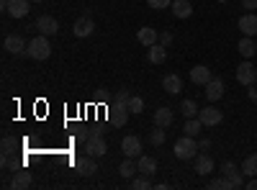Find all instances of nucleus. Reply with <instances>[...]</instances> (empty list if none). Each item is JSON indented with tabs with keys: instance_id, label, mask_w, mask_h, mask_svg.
Segmentation results:
<instances>
[{
	"instance_id": "393cba45",
	"label": "nucleus",
	"mask_w": 257,
	"mask_h": 190,
	"mask_svg": "<svg viewBox=\"0 0 257 190\" xmlns=\"http://www.w3.org/2000/svg\"><path fill=\"white\" fill-rule=\"evenodd\" d=\"M149 62H152V65H162V62L167 59V49H165V44H152L149 47Z\"/></svg>"
},
{
	"instance_id": "7ed1b4c3",
	"label": "nucleus",
	"mask_w": 257,
	"mask_h": 190,
	"mask_svg": "<svg viewBox=\"0 0 257 190\" xmlns=\"http://www.w3.org/2000/svg\"><path fill=\"white\" fill-rule=\"evenodd\" d=\"M82 149H85V154H90V157H103L105 152H108V144H105V139L100 136V131H90L88 141L82 144Z\"/></svg>"
},
{
	"instance_id": "b1692460",
	"label": "nucleus",
	"mask_w": 257,
	"mask_h": 190,
	"mask_svg": "<svg viewBox=\"0 0 257 190\" xmlns=\"http://www.w3.org/2000/svg\"><path fill=\"white\" fill-rule=\"evenodd\" d=\"M118 175L126 177V180H132L134 175H139V164H137L132 157H126V159L121 162V167H118Z\"/></svg>"
},
{
	"instance_id": "58836bf2",
	"label": "nucleus",
	"mask_w": 257,
	"mask_h": 190,
	"mask_svg": "<svg viewBox=\"0 0 257 190\" xmlns=\"http://www.w3.org/2000/svg\"><path fill=\"white\" fill-rule=\"evenodd\" d=\"M160 44L170 47V44H173V34H170V31H162V34H160Z\"/></svg>"
},
{
	"instance_id": "f704fd0d",
	"label": "nucleus",
	"mask_w": 257,
	"mask_h": 190,
	"mask_svg": "<svg viewBox=\"0 0 257 190\" xmlns=\"http://www.w3.org/2000/svg\"><path fill=\"white\" fill-rule=\"evenodd\" d=\"M234 172H239V167H237V164H234V162H231V159H229V162H224V164H221V175H226V177H231V175H234Z\"/></svg>"
},
{
	"instance_id": "dca6fc26",
	"label": "nucleus",
	"mask_w": 257,
	"mask_h": 190,
	"mask_svg": "<svg viewBox=\"0 0 257 190\" xmlns=\"http://www.w3.org/2000/svg\"><path fill=\"white\" fill-rule=\"evenodd\" d=\"M211 77H213V72L206 67V65H196V67H193L190 70V80L193 82H196V85H208V82H211Z\"/></svg>"
},
{
	"instance_id": "6e6552de",
	"label": "nucleus",
	"mask_w": 257,
	"mask_h": 190,
	"mask_svg": "<svg viewBox=\"0 0 257 190\" xmlns=\"http://www.w3.org/2000/svg\"><path fill=\"white\" fill-rule=\"evenodd\" d=\"M39 34H44V36H54L57 31H59V21L54 18V16H41L39 21H36V26H34Z\"/></svg>"
},
{
	"instance_id": "bb28decb",
	"label": "nucleus",
	"mask_w": 257,
	"mask_h": 190,
	"mask_svg": "<svg viewBox=\"0 0 257 190\" xmlns=\"http://www.w3.org/2000/svg\"><path fill=\"white\" fill-rule=\"evenodd\" d=\"M201 129H203V123H201V118H188L185 121V126H183V131L188 134V136H201Z\"/></svg>"
},
{
	"instance_id": "c03bdc74",
	"label": "nucleus",
	"mask_w": 257,
	"mask_h": 190,
	"mask_svg": "<svg viewBox=\"0 0 257 190\" xmlns=\"http://www.w3.org/2000/svg\"><path fill=\"white\" fill-rule=\"evenodd\" d=\"M0 6H3V8H8V0H0Z\"/></svg>"
},
{
	"instance_id": "423d86ee",
	"label": "nucleus",
	"mask_w": 257,
	"mask_h": 190,
	"mask_svg": "<svg viewBox=\"0 0 257 190\" xmlns=\"http://www.w3.org/2000/svg\"><path fill=\"white\" fill-rule=\"evenodd\" d=\"M198 118H201V123L203 126H219L221 121H224V113L219 111V108H213V105H206V108H201V113H198Z\"/></svg>"
},
{
	"instance_id": "9b49d317",
	"label": "nucleus",
	"mask_w": 257,
	"mask_h": 190,
	"mask_svg": "<svg viewBox=\"0 0 257 190\" xmlns=\"http://www.w3.org/2000/svg\"><path fill=\"white\" fill-rule=\"evenodd\" d=\"M3 47H6V52H11V54H26V41H24V36H18V34H8L6 36V41H3Z\"/></svg>"
},
{
	"instance_id": "f257e3e1",
	"label": "nucleus",
	"mask_w": 257,
	"mask_h": 190,
	"mask_svg": "<svg viewBox=\"0 0 257 190\" xmlns=\"http://www.w3.org/2000/svg\"><path fill=\"white\" fill-rule=\"evenodd\" d=\"M26 54H29L31 59H36V62L47 59V57L52 54V44H49V39H47L44 34L34 36V39L29 41V47H26Z\"/></svg>"
},
{
	"instance_id": "a878e982",
	"label": "nucleus",
	"mask_w": 257,
	"mask_h": 190,
	"mask_svg": "<svg viewBox=\"0 0 257 190\" xmlns=\"http://www.w3.org/2000/svg\"><path fill=\"white\" fill-rule=\"evenodd\" d=\"M180 113H183L185 118H196V116L201 113V108H198V103H196V100H190V98H188V100L180 103Z\"/></svg>"
},
{
	"instance_id": "a19ab883",
	"label": "nucleus",
	"mask_w": 257,
	"mask_h": 190,
	"mask_svg": "<svg viewBox=\"0 0 257 190\" xmlns=\"http://www.w3.org/2000/svg\"><path fill=\"white\" fill-rule=\"evenodd\" d=\"M249 100H257V88L249 85Z\"/></svg>"
},
{
	"instance_id": "4468645a",
	"label": "nucleus",
	"mask_w": 257,
	"mask_h": 190,
	"mask_svg": "<svg viewBox=\"0 0 257 190\" xmlns=\"http://www.w3.org/2000/svg\"><path fill=\"white\" fill-rule=\"evenodd\" d=\"M31 182H34V177H31V172L26 170V167H21L18 172H13V180H11V187L13 190H26V187H31Z\"/></svg>"
},
{
	"instance_id": "37998d69",
	"label": "nucleus",
	"mask_w": 257,
	"mask_h": 190,
	"mask_svg": "<svg viewBox=\"0 0 257 190\" xmlns=\"http://www.w3.org/2000/svg\"><path fill=\"white\" fill-rule=\"evenodd\" d=\"M198 146H201V149H208V146H211V141H208V139H201V144H198Z\"/></svg>"
},
{
	"instance_id": "9d476101",
	"label": "nucleus",
	"mask_w": 257,
	"mask_h": 190,
	"mask_svg": "<svg viewBox=\"0 0 257 190\" xmlns=\"http://www.w3.org/2000/svg\"><path fill=\"white\" fill-rule=\"evenodd\" d=\"M72 31H75V36H77V39H85V36H90V34L95 31V21H93L90 16H82V18H77V21H75Z\"/></svg>"
},
{
	"instance_id": "aec40b11",
	"label": "nucleus",
	"mask_w": 257,
	"mask_h": 190,
	"mask_svg": "<svg viewBox=\"0 0 257 190\" xmlns=\"http://www.w3.org/2000/svg\"><path fill=\"white\" fill-rule=\"evenodd\" d=\"M108 118H111L113 126H123L126 118H128V108H126V105H121V103H113V108L108 111Z\"/></svg>"
},
{
	"instance_id": "5701e85b",
	"label": "nucleus",
	"mask_w": 257,
	"mask_h": 190,
	"mask_svg": "<svg viewBox=\"0 0 257 190\" xmlns=\"http://www.w3.org/2000/svg\"><path fill=\"white\" fill-rule=\"evenodd\" d=\"M173 16L175 18H188V16H193V3L190 0H173Z\"/></svg>"
},
{
	"instance_id": "6ab92c4d",
	"label": "nucleus",
	"mask_w": 257,
	"mask_h": 190,
	"mask_svg": "<svg viewBox=\"0 0 257 190\" xmlns=\"http://www.w3.org/2000/svg\"><path fill=\"white\" fill-rule=\"evenodd\" d=\"M137 39H139V44H144V47L149 49V47H152V44H157V39H160V34H157V29H152V26H144V29H139Z\"/></svg>"
},
{
	"instance_id": "0eeeda50",
	"label": "nucleus",
	"mask_w": 257,
	"mask_h": 190,
	"mask_svg": "<svg viewBox=\"0 0 257 190\" xmlns=\"http://www.w3.org/2000/svg\"><path fill=\"white\" fill-rule=\"evenodd\" d=\"M239 31H242V36H257V16H254V11H247L244 16H239Z\"/></svg>"
},
{
	"instance_id": "7c9ffc66",
	"label": "nucleus",
	"mask_w": 257,
	"mask_h": 190,
	"mask_svg": "<svg viewBox=\"0 0 257 190\" xmlns=\"http://www.w3.org/2000/svg\"><path fill=\"white\" fill-rule=\"evenodd\" d=\"M126 108H128V113H142L144 111V100L139 95H132V98H128V103H126Z\"/></svg>"
},
{
	"instance_id": "4be33fe9",
	"label": "nucleus",
	"mask_w": 257,
	"mask_h": 190,
	"mask_svg": "<svg viewBox=\"0 0 257 190\" xmlns=\"http://www.w3.org/2000/svg\"><path fill=\"white\" fill-rule=\"evenodd\" d=\"M175 121V116H173V108H167V105H162V108H157L155 111V126H162V129H167L170 123Z\"/></svg>"
},
{
	"instance_id": "c756f323",
	"label": "nucleus",
	"mask_w": 257,
	"mask_h": 190,
	"mask_svg": "<svg viewBox=\"0 0 257 190\" xmlns=\"http://www.w3.org/2000/svg\"><path fill=\"white\" fill-rule=\"evenodd\" d=\"M0 149H3V154H16V149H18V141L13 139V136H3V144H0Z\"/></svg>"
},
{
	"instance_id": "79ce46f5",
	"label": "nucleus",
	"mask_w": 257,
	"mask_h": 190,
	"mask_svg": "<svg viewBox=\"0 0 257 190\" xmlns=\"http://www.w3.org/2000/svg\"><path fill=\"white\" fill-rule=\"evenodd\" d=\"M244 187H249V190H257V177H252V180H249Z\"/></svg>"
},
{
	"instance_id": "2f4dec72",
	"label": "nucleus",
	"mask_w": 257,
	"mask_h": 190,
	"mask_svg": "<svg viewBox=\"0 0 257 190\" xmlns=\"http://www.w3.org/2000/svg\"><path fill=\"white\" fill-rule=\"evenodd\" d=\"M132 187H134V190H147V187H152V182H149V177H147V175H142V172H139V177H134V180H132Z\"/></svg>"
},
{
	"instance_id": "ddd939ff",
	"label": "nucleus",
	"mask_w": 257,
	"mask_h": 190,
	"mask_svg": "<svg viewBox=\"0 0 257 190\" xmlns=\"http://www.w3.org/2000/svg\"><path fill=\"white\" fill-rule=\"evenodd\" d=\"M224 80L221 77H211V82L206 85V98L211 100V103H216V100H221V95H224Z\"/></svg>"
},
{
	"instance_id": "412c9836",
	"label": "nucleus",
	"mask_w": 257,
	"mask_h": 190,
	"mask_svg": "<svg viewBox=\"0 0 257 190\" xmlns=\"http://www.w3.org/2000/svg\"><path fill=\"white\" fill-rule=\"evenodd\" d=\"M237 49H239V54H242L244 59H252V57L257 54V44H254L252 36H242L239 44H237Z\"/></svg>"
},
{
	"instance_id": "e433bc0d",
	"label": "nucleus",
	"mask_w": 257,
	"mask_h": 190,
	"mask_svg": "<svg viewBox=\"0 0 257 190\" xmlns=\"http://www.w3.org/2000/svg\"><path fill=\"white\" fill-rule=\"evenodd\" d=\"M128 98H132V93H128V90H118V93H116V98H113V103L126 105V103H128Z\"/></svg>"
},
{
	"instance_id": "a18cd8bd",
	"label": "nucleus",
	"mask_w": 257,
	"mask_h": 190,
	"mask_svg": "<svg viewBox=\"0 0 257 190\" xmlns=\"http://www.w3.org/2000/svg\"><path fill=\"white\" fill-rule=\"evenodd\" d=\"M31 3H41V0H31Z\"/></svg>"
},
{
	"instance_id": "f8f14e48",
	"label": "nucleus",
	"mask_w": 257,
	"mask_h": 190,
	"mask_svg": "<svg viewBox=\"0 0 257 190\" xmlns=\"http://www.w3.org/2000/svg\"><path fill=\"white\" fill-rule=\"evenodd\" d=\"M31 6V0H8V8H6V13L11 16V18H24V16H29V8Z\"/></svg>"
},
{
	"instance_id": "39448f33",
	"label": "nucleus",
	"mask_w": 257,
	"mask_h": 190,
	"mask_svg": "<svg viewBox=\"0 0 257 190\" xmlns=\"http://www.w3.org/2000/svg\"><path fill=\"white\" fill-rule=\"evenodd\" d=\"M254 80H257V70H254V65L247 59V62H242V65L237 67V82L239 85H254Z\"/></svg>"
},
{
	"instance_id": "ea45409f",
	"label": "nucleus",
	"mask_w": 257,
	"mask_h": 190,
	"mask_svg": "<svg viewBox=\"0 0 257 190\" xmlns=\"http://www.w3.org/2000/svg\"><path fill=\"white\" fill-rule=\"evenodd\" d=\"M242 8H247V11H254V8H257V0H242Z\"/></svg>"
},
{
	"instance_id": "49530a36",
	"label": "nucleus",
	"mask_w": 257,
	"mask_h": 190,
	"mask_svg": "<svg viewBox=\"0 0 257 190\" xmlns=\"http://www.w3.org/2000/svg\"><path fill=\"white\" fill-rule=\"evenodd\" d=\"M219 3H226V0H219Z\"/></svg>"
},
{
	"instance_id": "cd10ccee",
	"label": "nucleus",
	"mask_w": 257,
	"mask_h": 190,
	"mask_svg": "<svg viewBox=\"0 0 257 190\" xmlns=\"http://www.w3.org/2000/svg\"><path fill=\"white\" fill-rule=\"evenodd\" d=\"M242 172H244L247 177H257V154L244 157V162H242Z\"/></svg>"
},
{
	"instance_id": "2eb2a0df",
	"label": "nucleus",
	"mask_w": 257,
	"mask_h": 190,
	"mask_svg": "<svg viewBox=\"0 0 257 190\" xmlns=\"http://www.w3.org/2000/svg\"><path fill=\"white\" fill-rule=\"evenodd\" d=\"M162 90L170 93V95H178V93L183 90V80H180V75H175V72L165 75V77H162Z\"/></svg>"
},
{
	"instance_id": "72a5a7b5",
	"label": "nucleus",
	"mask_w": 257,
	"mask_h": 190,
	"mask_svg": "<svg viewBox=\"0 0 257 190\" xmlns=\"http://www.w3.org/2000/svg\"><path fill=\"white\" fill-rule=\"evenodd\" d=\"M244 177H247V175H244L242 170H239V172H234V175L229 177V180H231V187H234V190H239V187H244V185H247V182H244Z\"/></svg>"
},
{
	"instance_id": "c9c22d12",
	"label": "nucleus",
	"mask_w": 257,
	"mask_h": 190,
	"mask_svg": "<svg viewBox=\"0 0 257 190\" xmlns=\"http://www.w3.org/2000/svg\"><path fill=\"white\" fill-rule=\"evenodd\" d=\"M149 8H155V11H162V8H170L173 6V0H147Z\"/></svg>"
},
{
	"instance_id": "f3484780",
	"label": "nucleus",
	"mask_w": 257,
	"mask_h": 190,
	"mask_svg": "<svg viewBox=\"0 0 257 190\" xmlns=\"http://www.w3.org/2000/svg\"><path fill=\"white\" fill-rule=\"evenodd\" d=\"M213 167H216V162H213V157H208V154H196V172L201 175V177H206V175H211L213 172Z\"/></svg>"
},
{
	"instance_id": "f03ea898",
	"label": "nucleus",
	"mask_w": 257,
	"mask_h": 190,
	"mask_svg": "<svg viewBox=\"0 0 257 190\" xmlns=\"http://www.w3.org/2000/svg\"><path fill=\"white\" fill-rule=\"evenodd\" d=\"M198 141L193 139V136H188V134H183L178 141H175V157L178 159H183V162H188V159H196V154H198Z\"/></svg>"
},
{
	"instance_id": "4c0bfd02",
	"label": "nucleus",
	"mask_w": 257,
	"mask_h": 190,
	"mask_svg": "<svg viewBox=\"0 0 257 190\" xmlns=\"http://www.w3.org/2000/svg\"><path fill=\"white\" fill-rule=\"evenodd\" d=\"M88 136H90V131H88V129H80V131H75V136H72V139H75L77 144H85V141H88Z\"/></svg>"
},
{
	"instance_id": "1a4fd4ad",
	"label": "nucleus",
	"mask_w": 257,
	"mask_h": 190,
	"mask_svg": "<svg viewBox=\"0 0 257 190\" xmlns=\"http://www.w3.org/2000/svg\"><path fill=\"white\" fill-rule=\"evenodd\" d=\"M75 170H77V175L80 177H93L95 172H98V164H95V157H82V159H77L75 162Z\"/></svg>"
},
{
	"instance_id": "473e14b6",
	"label": "nucleus",
	"mask_w": 257,
	"mask_h": 190,
	"mask_svg": "<svg viewBox=\"0 0 257 190\" xmlns=\"http://www.w3.org/2000/svg\"><path fill=\"white\" fill-rule=\"evenodd\" d=\"M149 141H152V146H162V144H165V131H162V126H157V129L149 134Z\"/></svg>"
},
{
	"instance_id": "c85d7f7f",
	"label": "nucleus",
	"mask_w": 257,
	"mask_h": 190,
	"mask_svg": "<svg viewBox=\"0 0 257 190\" xmlns=\"http://www.w3.org/2000/svg\"><path fill=\"white\" fill-rule=\"evenodd\" d=\"M208 187H211V190H234V187H231V180H229L226 175H221V177H216V180H211Z\"/></svg>"
},
{
	"instance_id": "20e7f679",
	"label": "nucleus",
	"mask_w": 257,
	"mask_h": 190,
	"mask_svg": "<svg viewBox=\"0 0 257 190\" xmlns=\"http://www.w3.org/2000/svg\"><path fill=\"white\" fill-rule=\"evenodd\" d=\"M121 152L126 154V157H132V159H139L142 154V139L137 136V134H128V136H123V141H121Z\"/></svg>"
},
{
	"instance_id": "a211bd4d",
	"label": "nucleus",
	"mask_w": 257,
	"mask_h": 190,
	"mask_svg": "<svg viewBox=\"0 0 257 190\" xmlns=\"http://www.w3.org/2000/svg\"><path fill=\"white\" fill-rule=\"evenodd\" d=\"M137 164H139V172L147 175V177H152V175L157 172V159H155L152 154H142Z\"/></svg>"
}]
</instances>
